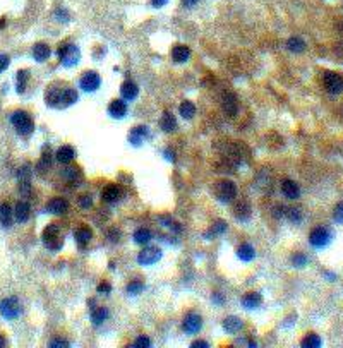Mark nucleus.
<instances>
[{"label":"nucleus","instance_id":"obj_42","mask_svg":"<svg viewBox=\"0 0 343 348\" xmlns=\"http://www.w3.org/2000/svg\"><path fill=\"white\" fill-rule=\"evenodd\" d=\"M285 216L292 221V223H301V220H302V213L299 208H288V210L285 211Z\"/></svg>","mask_w":343,"mask_h":348},{"label":"nucleus","instance_id":"obj_12","mask_svg":"<svg viewBox=\"0 0 343 348\" xmlns=\"http://www.w3.org/2000/svg\"><path fill=\"white\" fill-rule=\"evenodd\" d=\"M280 189H281V194H283L286 199H290V201L301 197V187H299V184L295 180L283 178L280 184Z\"/></svg>","mask_w":343,"mask_h":348},{"label":"nucleus","instance_id":"obj_7","mask_svg":"<svg viewBox=\"0 0 343 348\" xmlns=\"http://www.w3.org/2000/svg\"><path fill=\"white\" fill-rule=\"evenodd\" d=\"M162 256H163V252L160 247L148 245L137 254V263L141 264V266H151V264L158 263V261L162 259Z\"/></svg>","mask_w":343,"mask_h":348},{"label":"nucleus","instance_id":"obj_6","mask_svg":"<svg viewBox=\"0 0 343 348\" xmlns=\"http://www.w3.org/2000/svg\"><path fill=\"white\" fill-rule=\"evenodd\" d=\"M329 240H331V233H329L328 228L324 227H316L311 230L309 233V243L314 249H323V247H326Z\"/></svg>","mask_w":343,"mask_h":348},{"label":"nucleus","instance_id":"obj_15","mask_svg":"<svg viewBox=\"0 0 343 348\" xmlns=\"http://www.w3.org/2000/svg\"><path fill=\"white\" fill-rule=\"evenodd\" d=\"M45 210L46 213H50V215H64V213L69 210V203H67V199H64V197H54L46 203Z\"/></svg>","mask_w":343,"mask_h":348},{"label":"nucleus","instance_id":"obj_58","mask_svg":"<svg viewBox=\"0 0 343 348\" xmlns=\"http://www.w3.org/2000/svg\"><path fill=\"white\" fill-rule=\"evenodd\" d=\"M211 300H213V302H215V304H221V302H223V297H221L220 293H213Z\"/></svg>","mask_w":343,"mask_h":348},{"label":"nucleus","instance_id":"obj_56","mask_svg":"<svg viewBox=\"0 0 343 348\" xmlns=\"http://www.w3.org/2000/svg\"><path fill=\"white\" fill-rule=\"evenodd\" d=\"M198 2H199V0H182V6L187 7V9H192Z\"/></svg>","mask_w":343,"mask_h":348},{"label":"nucleus","instance_id":"obj_14","mask_svg":"<svg viewBox=\"0 0 343 348\" xmlns=\"http://www.w3.org/2000/svg\"><path fill=\"white\" fill-rule=\"evenodd\" d=\"M148 137H150V129H148L146 125H136V127L131 129V132H129V142H131L132 146H141Z\"/></svg>","mask_w":343,"mask_h":348},{"label":"nucleus","instance_id":"obj_19","mask_svg":"<svg viewBox=\"0 0 343 348\" xmlns=\"http://www.w3.org/2000/svg\"><path fill=\"white\" fill-rule=\"evenodd\" d=\"M120 94H122V98L125 100V102H132V100H136L137 94H139L137 84L134 81L122 82V86H120Z\"/></svg>","mask_w":343,"mask_h":348},{"label":"nucleus","instance_id":"obj_35","mask_svg":"<svg viewBox=\"0 0 343 348\" xmlns=\"http://www.w3.org/2000/svg\"><path fill=\"white\" fill-rule=\"evenodd\" d=\"M179 114H180V117L184 120H190L194 115H196V105H194L192 102H187V100H185V102L180 103Z\"/></svg>","mask_w":343,"mask_h":348},{"label":"nucleus","instance_id":"obj_37","mask_svg":"<svg viewBox=\"0 0 343 348\" xmlns=\"http://www.w3.org/2000/svg\"><path fill=\"white\" fill-rule=\"evenodd\" d=\"M77 98H79V94H77L76 89H72V88H64V91H62V108L74 105V103L77 102Z\"/></svg>","mask_w":343,"mask_h":348},{"label":"nucleus","instance_id":"obj_59","mask_svg":"<svg viewBox=\"0 0 343 348\" xmlns=\"http://www.w3.org/2000/svg\"><path fill=\"white\" fill-rule=\"evenodd\" d=\"M6 343H7V341H6V338H4L2 334H0V348H4V346H6Z\"/></svg>","mask_w":343,"mask_h":348},{"label":"nucleus","instance_id":"obj_16","mask_svg":"<svg viewBox=\"0 0 343 348\" xmlns=\"http://www.w3.org/2000/svg\"><path fill=\"white\" fill-rule=\"evenodd\" d=\"M108 115L112 119H124L127 115V103L122 100H114V102L108 105Z\"/></svg>","mask_w":343,"mask_h":348},{"label":"nucleus","instance_id":"obj_41","mask_svg":"<svg viewBox=\"0 0 343 348\" xmlns=\"http://www.w3.org/2000/svg\"><path fill=\"white\" fill-rule=\"evenodd\" d=\"M50 153L46 155V153H43L41 155V160L40 162H38V165H36V170H38V173H40V175H43V173H45L46 170H48L50 168Z\"/></svg>","mask_w":343,"mask_h":348},{"label":"nucleus","instance_id":"obj_5","mask_svg":"<svg viewBox=\"0 0 343 348\" xmlns=\"http://www.w3.org/2000/svg\"><path fill=\"white\" fill-rule=\"evenodd\" d=\"M323 84L328 93L331 94H340L343 91V76L333 71H324L323 72Z\"/></svg>","mask_w":343,"mask_h":348},{"label":"nucleus","instance_id":"obj_45","mask_svg":"<svg viewBox=\"0 0 343 348\" xmlns=\"http://www.w3.org/2000/svg\"><path fill=\"white\" fill-rule=\"evenodd\" d=\"M54 16H55V19H57L59 23H69V19H71L67 9H64V7H59L57 11L54 12Z\"/></svg>","mask_w":343,"mask_h":348},{"label":"nucleus","instance_id":"obj_21","mask_svg":"<svg viewBox=\"0 0 343 348\" xmlns=\"http://www.w3.org/2000/svg\"><path fill=\"white\" fill-rule=\"evenodd\" d=\"M14 216L19 223H26V221L29 220V216H31V208H29V204L26 201L17 203L14 208Z\"/></svg>","mask_w":343,"mask_h":348},{"label":"nucleus","instance_id":"obj_22","mask_svg":"<svg viewBox=\"0 0 343 348\" xmlns=\"http://www.w3.org/2000/svg\"><path fill=\"white\" fill-rule=\"evenodd\" d=\"M108 316H110V312H108L107 307H103V306L91 307V323L94 326H102L108 319Z\"/></svg>","mask_w":343,"mask_h":348},{"label":"nucleus","instance_id":"obj_4","mask_svg":"<svg viewBox=\"0 0 343 348\" xmlns=\"http://www.w3.org/2000/svg\"><path fill=\"white\" fill-rule=\"evenodd\" d=\"M57 54H59V59L64 67H74V65H77V62H79V59H81L79 48H77L76 45H72V43H64V45H60Z\"/></svg>","mask_w":343,"mask_h":348},{"label":"nucleus","instance_id":"obj_47","mask_svg":"<svg viewBox=\"0 0 343 348\" xmlns=\"http://www.w3.org/2000/svg\"><path fill=\"white\" fill-rule=\"evenodd\" d=\"M333 220L336 223H343V203H338L335 206V210H333Z\"/></svg>","mask_w":343,"mask_h":348},{"label":"nucleus","instance_id":"obj_49","mask_svg":"<svg viewBox=\"0 0 343 348\" xmlns=\"http://www.w3.org/2000/svg\"><path fill=\"white\" fill-rule=\"evenodd\" d=\"M9 64H11V57L6 54H0V72L6 71V69L9 67Z\"/></svg>","mask_w":343,"mask_h":348},{"label":"nucleus","instance_id":"obj_34","mask_svg":"<svg viewBox=\"0 0 343 348\" xmlns=\"http://www.w3.org/2000/svg\"><path fill=\"white\" fill-rule=\"evenodd\" d=\"M306 46H307L306 41H304L301 36H292L286 41V48L292 52V54H302V52L306 50Z\"/></svg>","mask_w":343,"mask_h":348},{"label":"nucleus","instance_id":"obj_44","mask_svg":"<svg viewBox=\"0 0 343 348\" xmlns=\"http://www.w3.org/2000/svg\"><path fill=\"white\" fill-rule=\"evenodd\" d=\"M62 177L67 178L69 182H76V178L81 177V172H79V168H76V167H69L62 172Z\"/></svg>","mask_w":343,"mask_h":348},{"label":"nucleus","instance_id":"obj_29","mask_svg":"<svg viewBox=\"0 0 343 348\" xmlns=\"http://www.w3.org/2000/svg\"><path fill=\"white\" fill-rule=\"evenodd\" d=\"M55 156H57V160L60 163H71L74 160V156H76V151H74L72 146H60Z\"/></svg>","mask_w":343,"mask_h":348},{"label":"nucleus","instance_id":"obj_32","mask_svg":"<svg viewBox=\"0 0 343 348\" xmlns=\"http://www.w3.org/2000/svg\"><path fill=\"white\" fill-rule=\"evenodd\" d=\"M12 215H14V211L11 210V206H9L7 203H0V223H2V227H6V228L11 227Z\"/></svg>","mask_w":343,"mask_h":348},{"label":"nucleus","instance_id":"obj_23","mask_svg":"<svg viewBox=\"0 0 343 348\" xmlns=\"http://www.w3.org/2000/svg\"><path fill=\"white\" fill-rule=\"evenodd\" d=\"M91 238H93V232H91V228L79 227L77 230H74V240H76V243L79 247H84L86 243H89Z\"/></svg>","mask_w":343,"mask_h":348},{"label":"nucleus","instance_id":"obj_10","mask_svg":"<svg viewBox=\"0 0 343 348\" xmlns=\"http://www.w3.org/2000/svg\"><path fill=\"white\" fill-rule=\"evenodd\" d=\"M100 84H102V79H100L98 72H94V71L84 72L81 76V79H79V88L84 89V91H88V93H93V91H96L100 88Z\"/></svg>","mask_w":343,"mask_h":348},{"label":"nucleus","instance_id":"obj_53","mask_svg":"<svg viewBox=\"0 0 343 348\" xmlns=\"http://www.w3.org/2000/svg\"><path fill=\"white\" fill-rule=\"evenodd\" d=\"M50 346H64V348H67L69 346V341L67 340H62V338H57V340H52L50 341Z\"/></svg>","mask_w":343,"mask_h":348},{"label":"nucleus","instance_id":"obj_50","mask_svg":"<svg viewBox=\"0 0 343 348\" xmlns=\"http://www.w3.org/2000/svg\"><path fill=\"white\" fill-rule=\"evenodd\" d=\"M273 216H275V218H281V216H285V206H281V204L273 206Z\"/></svg>","mask_w":343,"mask_h":348},{"label":"nucleus","instance_id":"obj_36","mask_svg":"<svg viewBox=\"0 0 343 348\" xmlns=\"http://www.w3.org/2000/svg\"><path fill=\"white\" fill-rule=\"evenodd\" d=\"M321 345H323V340H321V338L316 333L306 334V336L302 338V341H301V346L302 348H319Z\"/></svg>","mask_w":343,"mask_h":348},{"label":"nucleus","instance_id":"obj_18","mask_svg":"<svg viewBox=\"0 0 343 348\" xmlns=\"http://www.w3.org/2000/svg\"><path fill=\"white\" fill-rule=\"evenodd\" d=\"M244 328V321L237 316H228L223 319V329L228 334H237L240 329Z\"/></svg>","mask_w":343,"mask_h":348},{"label":"nucleus","instance_id":"obj_30","mask_svg":"<svg viewBox=\"0 0 343 348\" xmlns=\"http://www.w3.org/2000/svg\"><path fill=\"white\" fill-rule=\"evenodd\" d=\"M233 215L238 221H247L251 218V204L246 201H240L233 210Z\"/></svg>","mask_w":343,"mask_h":348},{"label":"nucleus","instance_id":"obj_2","mask_svg":"<svg viewBox=\"0 0 343 348\" xmlns=\"http://www.w3.org/2000/svg\"><path fill=\"white\" fill-rule=\"evenodd\" d=\"M43 243L48 247L50 251H60L64 245V237L60 233V227L57 223H50L48 227L43 230Z\"/></svg>","mask_w":343,"mask_h":348},{"label":"nucleus","instance_id":"obj_43","mask_svg":"<svg viewBox=\"0 0 343 348\" xmlns=\"http://www.w3.org/2000/svg\"><path fill=\"white\" fill-rule=\"evenodd\" d=\"M292 264L295 268H304L306 266L307 263H309V259H307V256L306 254H302V252H295V254L292 256Z\"/></svg>","mask_w":343,"mask_h":348},{"label":"nucleus","instance_id":"obj_57","mask_svg":"<svg viewBox=\"0 0 343 348\" xmlns=\"http://www.w3.org/2000/svg\"><path fill=\"white\" fill-rule=\"evenodd\" d=\"M167 2H168V0H151V4H153V7H156V9L163 7Z\"/></svg>","mask_w":343,"mask_h":348},{"label":"nucleus","instance_id":"obj_26","mask_svg":"<svg viewBox=\"0 0 343 348\" xmlns=\"http://www.w3.org/2000/svg\"><path fill=\"white\" fill-rule=\"evenodd\" d=\"M33 57L36 62H45L46 59L50 57V46L46 45V43H34V46H33Z\"/></svg>","mask_w":343,"mask_h":348},{"label":"nucleus","instance_id":"obj_11","mask_svg":"<svg viewBox=\"0 0 343 348\" xmlns=\"http://www.w3.org/2000/svg\"><path fill=\"white\" fill-rule=\"evenodd\" d=\"M182 326H184L185 333L194 334V333H198L199 329L203 328V317L199 316L198 312H189V314L184 317V323H182Z\"/></svg>","mask_w":343,"mask_h":348},{"label":"nucleus","instance_id":"obj_17","mask_svg":"<svg viewBox=\"0 0 343 348\" xmlns=\"http://www.w3.org/2000/svg\"><path fill=\"white\" fill-rule=\"evenodd\" d=\"M62 88H48L45 93L46 105L52 108H62Z\"/></svg>","mask_w":343,"mask_h":348},{"label":"nucleus","instance_id":"obj_1","mask_svg":"<svg viewBox=\"0 0 343 348\" xmlns=\"http://www.w3.org/2000/svg\"><path fill=\"white\" fill-rule=\"evenodd\" d=\"M11 122H12V125L16 127L17 134H21V136H29V134L34 130V122L31 119V115H29L28 112H24V110L14 112L12 117H11Z\"/></svg>","mask_w":343,"mask_h":348},{"label":"nucleus","instance_id":"obj_48","mask_svg":"<svg viewBox=\"0 0 343 348\" xmlns=\"http://www.w3.org/2000/svg\"><path fill=\"white\" fill-rule=\"evenodd\" d=\"M132 346H151V340L148 336H139L136 341L132 343Z\"/></svg>","mask_w":343,"mask_h":348},{"label":"nucleus","instance_id":"obj_9","mask_svg":"<svg viewBox=\"0 0 343 348\" xmlns=\"http://www.w3.org/2000/svg\"><path fill=\"white\" fill-rule=\"evenodd\" d=\"M31 163H24L23 167L19 168V172H17V180H19V192L23 195H29L31 192V175H33V170H31Z\"/></svg>","mask_w":343,"mask_h":348},{"label":"nucleus","instance_id":"obj_8","mask_svg":"<svg viewBox=\"0 0 343 348\" xmlns=\"http://www.w3.org/2000/svg\"><path fill=\"white\" fill-rule=\"evenodd\" d=\"M0 314L4 319H16L21 314V304L16 297H7L0 302Z\"/></svg>","mask_w":343,"mask_h":348},{"label":"nucleus","instance_id":"obj_33","mask_svg":"<svg viewBox=\"0 0 343 348\" xmlns=\"http://www.w3.org/2000/svg\"><path fill=\"white\" fill-rule=\"evenodd\" d=\"M132 238H134V242L139 243V245H146V243L151 242L153 233H151V230H148V228H137L136 232H134Z\"/></svg>","mask_w":343,"mask_h":348},{"label":"nucleus","instance_id":"obj_51","mask_svg":"<svg viewBox=\"0 0 343 348\" xmlns=\"http://www.w3.org/2000/svg\"><path fill=\"white\" fill-rule=\"evenodd\" d=\"M108 240H110V242H119L120 240V230L112 228L110 232H108Z\"/></svg>","mask_w":343,"mask_h":348},{"label":"nucleus","instance_id":"obj_40","mask_svg":"<svg viewBox=\"0 0 343 348\" xmlns=\"http://www.w3.org/2000/svg\"><path fill=\"white\" fill-rule=\"evenodd\" d=\"M127 293L129 295H139L141 293L142 290H144V283H142L141 280H134V281H131V283L127 285Z\"/></svg>","mask_w":343,"mask_h":348},{"label":"nucleus","instance_id":"obj_28","mask_svg":"<svg viewBox=\"0 0 343 348\" xmlns=\"http://www.w3.org/2000/svg\"><path fill=\"white\" fill-rule=\"evenodd\" d=\"M237 258L240 261H244V263H251V261L256 258L254 247L251 245V243H242V245L237 249Z\"/></svg>","mask_w":343,"mask_h":348},{"label":"nucleus","instance_id":"obj_25","mask_svg":"<svg viewBox=\"0 0 343 348\" xmlns=\"http://www.w3.org/2000/svg\"><path fill=\"white\" fill-rule=\"evenodd\" d=\"M263 304V297L259 291H249L242 297V306L246 309H258Z\"/></svg>","mask_w":343,"mask_h":348},{"label":"nucleus","instance_id":"obj_3","mask_svg":"<svg viewBox=\"0 0 343 348\" xmlns=\"http://www.w3.org/2000/svg\"><path fill=\"white\" fill-rule=\"evenodd\" d=\"M215 195H216V199H218L220 203H223V204L232 203L233 199L237 197L235 182L227 180V178H225V180L216 182V184H215Z\"/></svg>","mask_w":343,"mask_h":348},{"label":"nucleus","instance_id":"obj_54","mask_svg":"<svg viewBox=\"0 0 343 348\" xmlns=\"http://www.w3.org/2000/svg\"><path fill=\"white\" fill-rule=\"evenodd\" d=\"M165 158H167L168 160V162H175V151H173V150H170V147H168V150H165Z\"/></svg>","mask_w":343,"mask_h":348},{"label":"nucleus","instance_id":"obj_46","mask_svg":"<svg viewBox=\"0 0 343 348\" xmlns=\"http://www.w3.org/2000/svg\"><path fill=\"white\" fill-rule=\"evenodd\" d=\"M77 203H79L81 208H84V210H89V208L93 206V197H91L89 194H84V195H81V197L77 199Z\"/></svg>","mask_w":343,"mask_h":348},{"label":"nucleus","instance_id":"obj_27","mask_svg":"<svg viewBox=\"0 0 343 348\" xmlns=\"http://www.w3.org/2000/svg\"><path fill=\"white\" fill-rule=\"evenodd\" d=\"M158 223L162 225V227L168 228L173 233H180L182 232V225L175 218H172V216H168V215L158 216Z\"/></svg>","mask_w":343,"mask_h":348},{"label":"nucleus","instance_id":"obj_31","mask_svg":"<svg viewBox=\"0 0 343 348\" xmlns=\"http://www.w3.org/2000/svg\"><path fill=\"white\" fill-rule=\"evenodd\" d=\"M160 127L163 129V132H173L177 129V120L170 112H163L162 120H160Z\"/></svg>","mask_w":343,"mask_h":348},{"label":"nucleus","instance_id":"obj_38","mask_svg":"<svg viewBox=\"0 0 343 348\" xmlns=\"http://www.w3.org/2000/svg\"><path fill=\"white\" fill-rule=\"evenodd\" d=\"M227 228H228L227 221H223V220H216L215 223L211 225V228L206 232V237L210 238L211 235H213V237H215V235H221V233L227 232Z\"/></svg>","mask_w":343,"mask_h":348},{"label":"nucleus","instance_id":"obj_52","mask_svg":"<svg viewBox=\"0 0 343 348\" xmlns=\"http://www.w3.org/2000/svg\"><path fill=\"white\" fill-rule=\"evenodd\" d=\"M110 291H112V286H110V283H107V281H103V283L98 285V293L108 295Z\"/></svg>","mask_w":343,"mask_h":348},{"label":"nucleus","instance_id":"obj_55","mask_svg":"<svg viewBox=\"0 0 343 348\" xmlns=\"http://www.w3.org/2000/svg\"><path fill=\"white\" fill-rule=\"evenodd\" d=\"M210 345H208V341H203V340H196L190 343V348H208Z\"/></svg>","mask_w":343,"mask_h":348},{"label":"nucleus","instance_id":"obj_20","mask_svg":"<svg viewBox=\"0 0 343 348\" xmlns=\"http://www.w3.org/2000/svg\"><path fill=\"white\" fill-rule=\"evenodd\" d=\"M122 195V190H120L119 185H108L102 190V201H105L108 204H114L120 199Z\"/></svg>","mask_w":343,"mask_h":348},{"label":"nucleus","instance_id":"obj_24","mask_svg":"<svg viewBox=\"0 0 343 348\" xmlns=\"http://www.w3.org/2000/svg\"><path fill=\"white\" fill-rule=\"evenodd\" d=\"M189 57H190V48H189V46H185V45H175L172 48V59H173V62L184 64V62H187Z\"/></svg>","mask_w":343,"mask_h":348},{"label":"nucleus","instance_id":"obj_39","mask_svg":"<svg viewBox=\"0 0 343 348\" xmlns=\"http://www.w3.org/2000/svg\"><path fill=\"white\" fill-rule=\"evenodd\" d=\"M28 81H29V72L28 71H19V72H17V93H24Z\"/></svg>","mask_w":343,"mask_h":348},{"label":"nucleus","instance_id":"obj_13","mask_svg":"<svg viewBox=\"0 0 343 348\" xmlns=\"http://www.w3.org/2000/svg\"><path fill=\"white\" fill-rule=\"evenodd\" d=\"M221 108H223V112L227 114L228 117H235L237 112H238V100L233 93H223V96H221Z\"/></svg>","mask_w":343,"mask_h":348}]
</instances>
